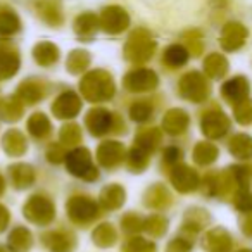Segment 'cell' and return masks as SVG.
I'll use <instances>...</instances> for the list:
<instances>
[{"label": "cell", "instance_id": "5b68a950", "mask_svg": "<svg viewBox=\"0 0 252 252\" xmlns=\"http://www.w3.org/2000/svg\"><path fill=\"white\" fill-rule=\"evenodd\" d=\"M235 116H237V121L242 125H251L252 123V100L244 98L240 100V104L235 107Z\"/></svg>", "mask_w": 252, "mask_h": 252}, {"label": "cell", "instance_id": "6da1fadb", "mask_svg": "<svg viewBox=\"0 0 252 252\" xmlns=\"http://www.w3.org/2000/svg\"><path fill=\"white\" fill-rule=\"evenodd\" d=\"M247 28L240 23H228L223 28V36H221V43L226 50H237L247 40Z\"/></svg>", "mask_w": 252, "mask_h": 252}, {"label": "cell", "instance_id": "9c48e42d", "mask_svg": "<svg viewBox=\"0 0 252 252\" xmlns=\"http://www.w3.org/2000/svg\"><path fill=\"white\" fill-rule=\"evenodd\" d=\"M244 231L247 235H251L252 237V216H249L247 220H245V223H244Z\"/></svg>", "mask_w": 252, "mask_h": 252}, {"label": "cell", "instance_id": "8992f818", "mask_svg": "<svg viewBox=\"0 0 252 252\" xmlns=\"http://www.w3.org/2000/svg\"><path fill=\"white\" fill-rule=\"evenodd\" d=\"M206 67L213 76H221V74L228 69V64L221 56H211L209 59H207Z\"/></svg>", "mask_w": 252, "mask_h": 252}, {"label": "cell", "instance_id": "277c9868", "mask_svg": "<svg viewBox=\"0 0 252 252\" xmlns=\"http://www.w3.org/2000/svg\"><path fill=\"white\" fill-rule=\"evenodd\" d=\"M206 130H207V133L214 135V137H220V135H223L224 131L228 130V119L221 114L213 116V118L207 119Z\"/></svg>", "mask_w": 252, "mask_h": 252}, {"label": "cell", "instance_id": "30bf717a", "mask_svg": "<svg viewBox=\"0 0 252 252\" xmlns=\"http://www.w3.org/2000/svg\"><path fill=\"white\" fill-rule=\"evenodd\" d=\"M238 252H252V251H249V249H244V251H238Z\"/></svg>", "mask_w": 252, "mask_h": 252}, {"label": "cell", "instance_id": "52a82bcc", "mask_svg": "<svg viewBox=\"0 0 252 252\" xmlns=\"http://www.w3.org/2000/svg\"><path fill=\"white\" fill-rule=\"evenodd\" d=\"M237 207L245 213H252V195L249 192H240L237 197Z\"/></svg>", "mask_w": 252, "mask_h": 252}, {"label": "cell", "instance_id": "7a4b0ae2", "mask_svg": "<svg viewBox=\"0 0 252 252\" xmlns=\"http://www.w3.org/2000/svg\"><path fill=\"white\" fill-rule=\"evenodd\" d=\"M224 97L231 98V100H244L249 94V81L245 78H233L231 81H228L223 88Z\"/></svg>", "mask_w": 252, "mask_h": 252}, {"label": "cell", "instance_id": "ba28073f", "mask_svg": "<svg viewBox=\"0 0 252 252\" xmlns=\"http://www.w3.org/2000/svg\"><path fill=\"white\" fill-rule=\"evenodd\" d=\"M237 178H238V182H240V185L244 187V189H247L249 180H251V171H249L247 168H238L237 169Z\"/></svg>", "mask_w": 252, "mask_h": 252}, {"label": "cell", "instance_id": "3957f363", "mask_svg": "<svg viewBox=\"0 0 252 252\" xmlns=\"http://www.w3.org/2000/svg\"><path fill=\"white\" fill-rule=\"evenodd\" d=\"M233 156L240 159H247L252 156V138L249 135H237L230 145Z\"/></svg>", "mask_w": 252, "mask_h": 252}]
</instances>
